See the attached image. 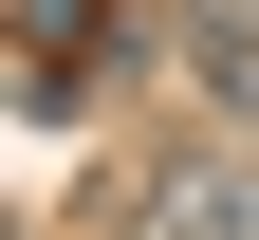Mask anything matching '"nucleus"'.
I'll return each mask as SVG.
<instances>
[{"label": "nucleus", "instance_id": "1", "mask_svg": "<svg viewBox=\"0 0 259 240\" xmlns=\"http://www.w3.org/2000/svg\"><path fill=\"white\" fill-rule=\"evenodd\" d=\"M148 56H167V0H19V111L37 129H74V92L148 74Z\"/></svg>", "mask_w": 259, "mask_h": 240}, {"label": "nucleus", "instance_id": "2", "mask_svg": "<svg viewBox=\"0 0 259 240\" xmlns=\"http://www.w3.org/2000/svg\"><path fill=\"white\" fill-rule=\"evenodd\" d=\"M111 240H259V148L222 129V148H167L148 185L111 203Z\"/></svg>", "mask_w": 259, "mask_h": 240}, {"label": "nucleus", "instance_id": "3", "mask_svg": "<svg viewBox=\"0 0 259 240\" xmlns=\"http://www.w3.org/2000/svg\"><path fill=\"white\" fill-rule=\"evenodd\" d=\"M167 56L222 92V111H259V0H167Z\"/></svg>", "mask_w": 259, "mask_h": 240}]
</instances>
